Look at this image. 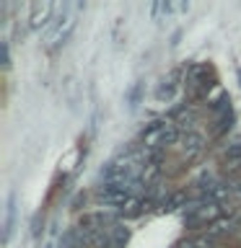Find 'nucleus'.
Segmentation results:
<instances>
[{
	"label": "nucleus",
	"instance_id": "f257e3e1",
	"mask_svg": "<svg viewBox=\"0 0 241 248\" xmlns=\"http://www.w3.org/2000/svg\"><path fill=\"white\" fill-rule=\"evenodd\" d=\"M52 13H54V5L52 3H36L31 8V16H29V26L31 29H42L52 21Z\"/></svg>",
	"mask_w": 241,
	"mask_h": 248
},
{
	"label": "nucleus",
	"instance_id": "f03ea898",
	"mask_svg": "<svg viewBox=\"0 0 241 248\" xmlns=\"http://www.w3.org/2000/svg\"><path fill=\"white\" fill-rule=\"evenodd\" d=\"M202 150H205V137H202L200 132H187V135H184V142H182L184 158H197Z\"/></svg>",
	"mask_w": 241,
	"mask_h": 248
},
{
	"label": "nucleus",
	"instance_id": "7ed1b4c3",
	"mask_svg": "<svg viewBox=\"0 0 241 248\" xmlns=\"http://www.w3.org/2000/svg\"><path fill=\"white\" fill-rule=\"evenodd\" d=\"M223 160H225V166H228L231 170H241V137L233 140V142L225 147Z\"/></svg>",
	"mask_w": 241,
	"mask_h": 248
},
{
	"label": "nucleus",
	"instance_id": "20e7f679",
	"mask_svg": "<svg viewBox=\"0 0 241 248\" xmlns=\"http://www.w3.org/2000/svg\"><path fill=\"white\" fill-rule=\"evenodd\" d=\"M176 78H179V73H171L169 78H163V83L158 85V91H155V98L158 101H171L174 98V93H176Z\"/></svg>",
	"mask_w": 241,
	"mask_h": 248
},
{
	"label": "nucleus",
	"instance_id": "39448f33",
	"mask_svg": "<svg viewBox=\"0 0 241 248\" xmlns=\"http://www.w3.org/2000/svg\"><path fill=\"white\" fill-rule=\"evenodd\" d=\"M127 240H130V230L124 225H112L109 228V248H124Z\"/></svg>",
	"mask_w": 241,
	"mask_h": 248
},
{
	"label": "nucleus",
	"instance_id": "423d86ee",
	"mask_svg": "<svg viewBox=\"0 0 241 248\" xmlns=\"http://www.w3.org/2000/svg\"><path fill=\"white\" fill-rule=\"evenodd\" d=\"M187 204H189V202H187V194H184V191H174V194H169V197L163 199L161 212H174V209L187 207Z\"/></svg>",
	"mask_w": 241,
	"mask_h": 248
},
{
	"label": "nucleus",
	"instance_id": "0eeeda50",
	"mask_svg": "<svg viewBox=\"0 0 241 248\" xmlns=\"http://www.w3.org/2000/svg\"><path fill=\"white\" fill-rule=\"evenodd\" d=\"M228 104H231V98L225 96V93H221V96H218L213 104H210V108H213L215 114H228V111H231V106H228Z\"/></svg>",
	"mask_w": 241,
	"mask_h": 248
},
{
	"label": "nucleus",
	"instance_id": "6e6552de",
	"mask_svg": "<svg viewBox=\"0 0 241 248\" xmlns=\"http://www.w3.org/2000/svg\"><path fill=\"white\" fill-rule=\"evenodd\" d=\"M11 225H13V199L8 202V209H5V225H3V240L11 238Z\"/></svg>",
	"mask_w": 241,
	"mask_h": 248
},
{
	"label": "nucleus",
	"instance_id": "1a4fd4ad",
	"mask_svg": "<svg viewBox=\"0 0 241 248\" xmlns=\"http://www.w3.org/2000/svg\"><path fill=\"white\" fill-rule=\"evenodd\" d=\"M189 243H192V248H210V246L215 243V238L210 235V232H205V235H197V238H192Z\"/></svg>",
	"mask_w": 241,
	"mask_h": 248
},
{
	"label": "nucleus",
	"instance_id": "9d476101",
	"mask_svg": "<svg viewBox=\"0 0 241 248\" xmlns=\"http://www.w3.org/2000/svg\"><path fill=\"white\" fill-rule=\"evenodd\" d=\"M231 122H233V114H231V111H228V114H221V116H218V124H215V135H223V132L231 127Z\"/></svg>",
	"mask_w": 241,
	"mask_h": 248
},
{
	"label": "nucleus",
	"instance_id": "9b49d317",
	"mask_svg": "<svg viewBox=\"0 0 241 248\" xmlns=\"http://www.w3.org/2000/svg\"><path fill=\"white\" fill-rule=\"evenodd\" d=\"M3 65H11V49H8V42H3Z\"/></svg>",
	"mask_w": 241,
	"mask_h": 248
},
{
	"label": "nucleus",
	"instance_id": "f8f14e48",
	"mask_svg": "<svg viewBox=\"0 0 241 248\" xmlns=\"http://www.w3.org/2000/svg\"><path fill=\"white\" fill-rule=\"evenodd\" d=\"M239 80H241V70H239Z\"/></svg>",
	"mask_w": 241,
	"mask_h": 248
}]
</instances>
